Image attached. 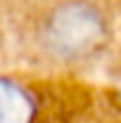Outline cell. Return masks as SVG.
<instances>
[{"mask_svg":"<svg viewBox=\"0 0 121 123\" xmlns=\"http://www.w3.org/2000/svg\"><path fill=\"white\" fill-rule=\"evenodd\" d=\"M40 123H55V121H52V118H47V116H43V121H40Z\"/></svg>","mask_w":121,"mask_h":123,"instance_id":"obj_2","label":"cell"},{"mask_svg":"<svg viewBox=\"0 0 121 123\" xmlns=\"http://www.w3.org/2000/svg\"><path fill=\"white\" fill-rule=\"evenodd\" d=\"M107 19L90 0H62L40 24V45L52 59L81 62L100 52L107 40Z\"/></svg>","mask_w":121,"mask_h":123,"instance_id":"obj_1","label":"cell"}]
</instances>
